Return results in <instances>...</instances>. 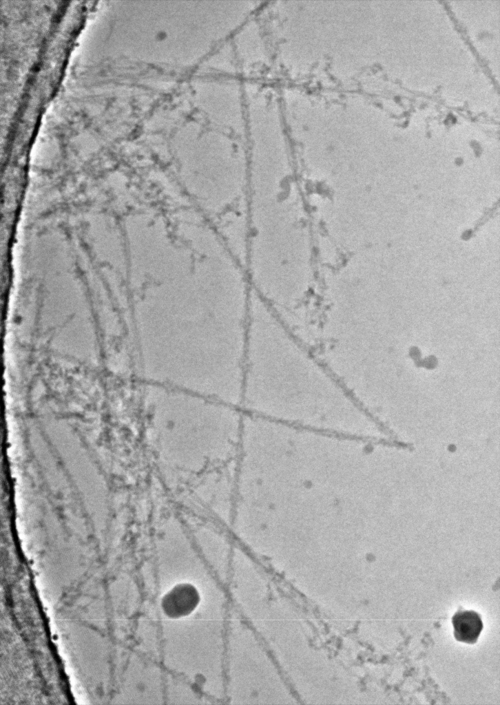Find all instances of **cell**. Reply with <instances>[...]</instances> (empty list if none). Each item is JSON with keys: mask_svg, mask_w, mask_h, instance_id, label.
<instances>
[{"mask_svg": "<svg viewBox=\"0 0 500 705\" xmlns=\"http://www.w3.org/2000/svg\"><path fill=\"white\" fill-rule=\"evenodd\" d=\"M246 403L264 419L351 435L353 410L335 376L262 302L249 306Z\"/></svg>", "mask_w": 500, "mask_h": 705, "instance_id": "obj_1", "label": "cell"}, {"mask_svg": "<svg viewBox=\"0 0 500 705\" xmlns=\"http://www.w3.org/2000/svg\"><path fill=\"white\" fill-rule=\"evenodd\" d=\"M454 636L457 641L475 644L482 631L481 616L472 610L459 611L452 618Z\"/></svg>", "mask_w": 500, "mask_h": 705, "instance_id": "obj_2", "label": "cell"}]
</instances>
